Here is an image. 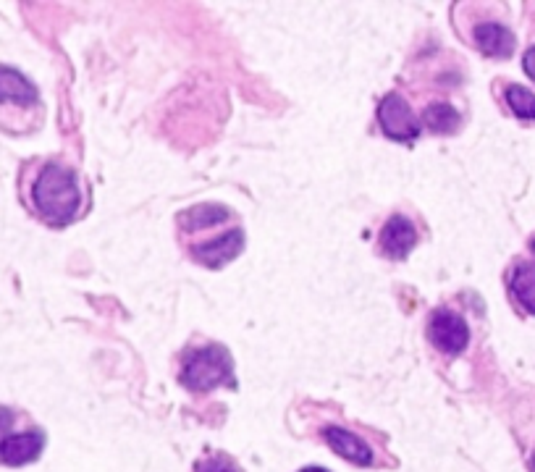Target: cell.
Wrapping results in <instances>:
<instances>
[{
	"label": "cell",
	"mask_w": 535,
	"mask_h": 472,
	"mask_svg": "<svg viewBox=\"0 0 535 472\" xmlns=\"http://www.w3.org/2000/svg\"><path fill=\"white\" fill-rule=\"evenodd\" d=\"M79 184L69 168L50 163L42 168L35 184V208L50 226H63L79 213Z\"/></svg>",
	"instance_id": "cell-1"
},
{
	"label": "cell",
	"mask_w": 535,
	"mask_h": 472,
	"mask_svg": "<svg viewBox=\"0 0 535 472\" xmlns=\"http://www.w3.org/2000/svg\"><path fill=\"white\" fill-rule=\"evenodd\" d=\"M234 370H231V357L223 347L197 349L184 362V383L192 391H210L223 383H231Z\"/></svg>",
	"instance_id": "cell-2"
},
{
	"label": "cell",
	"mask_w": 535,
	"mask_h": 472,
	"mask_svg": "<svg viewBox=\"0 0 535 472\" xmlns=\"http://www.w3.org/2000/svg\"><path fill=\"white\" fill-rule=\"evenodd\" d=\"M378 124L386 132V137L397 139V142H412L420 134V121L407 105V100L397 92H391L378 105Z\"/></svg>",
	"instance_id": "cell-3"
},
{
	"label": "cell",
	"mask_w": 535,
	"mask_h": 472,
	"mask_svg": "<svg viewBox=\"0 0 535 472\" xmlns=\"http://www.w3.org/2000/svg\"><path fill=\"white\" fill-rule=\"evenodd\" d=\"M428 334H431V341L441 352L459 354L467 347L470 328H467L462 315L452 313V310H436L431 318V326H428Z\"/></svg>",
	"instance_id": "cell-4"
},
{
	"label": "cell",
	"mask_w": 535,
	"mask_h": 472,
	"mask_svg": "<svg viewBox=\"0 0 535 472\" xmlns=\"http://www.w3.org/2000/svg\"><path fill=\"white\" fill-rule=\"evenodd\" d=\"M242 247H244L242 229H234L229 231V234L216 236V239L200 244V247H195L192 252H195V257L202 265H208V268H221V265H226L229 260H234V257L242 252Z\"/></svg>",
	"instance_id": "cell-5"
},
{
	"label": "cell",
	"mask_w": 535,
	"mask_h": 472,
	"mask_svg": "<svg viewBox=\"0 0 535 472\" xmlns=\"http://www.w3.org/2000/svg\"><path fill=\"white\" fill-rule=\"evenodd\" d=\"M42 444H45V441H42L40 433H16V436H6L0 441V462L11 467L27 465V462L40 457Z\"/></svg>",
	"instance_id": "cell-6"
},
{
	"label": "cell",
	"mask_w": 535,
	"mask_h": 472,
	"mask_svg": "<svg viewBox=\"0 0 535 472\" xmlns=\"http://www.w3.org/2000/svg\"><path fill=\"white\" fill-rule=\"evenodd\" d=\"M323 436H326V444L331 446L339 457L349 459V462H355V465L362 467L373 465V449H370L360 436H355V433L344 431V428H326Z\"/></svg>",
	"instance_id": "cell-7"
},
{
	"label": "cell",
	"mask_w": 535,
	"mask_h": 472,
	"mask_svg": "<svg viewBox=\"0 0 535 472\" xmlns=\"http://www.w3.org/2000/svg\"><path fill=\"white\" fill-rule=\"evenodd\" d=\"M417 244L415 223L404 216H394L381 234V250L389 257H404Z\"/></svg>",
	"instance_id": "cell-8"
},
{
	"label": "cell",
	"mask_w": 535,
	"mask_h": 472,
	"mask_svg": "<svg viewBox=\"0 0 535 472\" xmlns=\"http://www.w3.org/2000/svg\"><path fill=\"white\" fill-rule=\"evenodd\" d=\"M475 45H478L486 56L494 58H509L512 50H515V35L509 32L504 24H494V21H486L475 29Z\"/></svg>",
	"instance_id": "cell-9"
},
{
	"label": "cell",
	"mask_w": 535,
	"mask_h": 472,
	"mask_svg": "<svg viewBox=\"0 0 535 472\" xmlns=\"http://www.w3.org/2000/svg\"><path fill=\"white\" fill-rule=\"evenodd\" d=\"M0 103L37 105V90L14 69H0Z\"/></svg>",
	"instance_id": "cell-10"
},
{
	"label": "cell",
	"mask_w": 535,
	"mask_h": 472,
	"mask_svg": "<svg viewBox=\"0 0 535 472\" xmlns=\"http://www.w3.org/2000/svg\"><path fill=\"white\" fill-rule=\"evenodd\" d=\"M512 294L530 315H535V265L522 263L512 276Z\"/></svg>",
	"instance_id": "cell-11"
},
{
	"label": "cell",
	"mask_w": 535,
	"mask_h": 472,
	"mask_svg": "<svg viewBox=\"0 0 535 472\" xmlns=\"http://www.w3.org/2000/svg\"><path fill=\"white\" fill-rule=\"evenodd\" d=\"M423 121L436 134H452L459 129V113L449 103L428 105V111L423 113Z\"/></svg>",
	"instance_id": "cell-12"
},
{
	"label": "cell",
	"mask_w": 535,
	"mask_h": 472,
	"mask_svg": "<svg viewBox=\"0 0 535 472\" xmlns=\"http://www.w3.org/2000/svg\"><path fill=\"white\" fill-rule=\"evenodd\" d=\"M229 218V213H226V208H218V205H200V208H192L187 210L184 216H181V223H184V229H208V226H216V223L226 221Z\"/></svg>",
	"instance_id": "cell-13"
},
{
	"label": "cell",
	"mask_w": 535,
	"mask_h": 472,
	"mask_svg": "<svg viewBox=\"0 0 535 472\" xmlns=\"http://www.w3.org/2000/svg\"><path fill=\"white\" fill-rule=\"evenodd\" d=\"M507 103L509 108L520 118H535V95L520 84H512L507 90Z\"/></svg>",
	"instance_id": "cell-14"
},
{
	"label": "cell",
	"mask_w": 535,
	"mask_h": 472,
	"mask_svg": "<svg viewBox=\"0 0 535 472\" xmlns=\"http://www.w3.org/2000/svg\"><path fill=\"white\" fill-rule=\"evenodd\" d=\"M197 472H237V467L231 465L229 459H208L197 467Z\"/></svg>",
	"instance_id": "cell-15"
},
{
	"label": "cell",
	"mask_w": 535,
	"mask_h": 472,
	"mask_svg": "<svg viewBox=\"0 0 535 472\" xmlns=\"http://www.w3.org/2000/svg\"><path fill=\"white\" fill-rule=\"evenodd\" d=\"M522 66H525V74H528V77L535 82V48H530L528 53H525V58H522Z\"/></svg>",
	"instance_id": "cell-16"
},
{
	"label": "cell",
	"mask_w": 535,
	"mask_h": 472,
	"mask_svg": "<svg viewBox=\"0 0 535 472\" xmlns=\"http://www.w3.org/2000/svg\"><path fill=\"white\" fill-rule=\"evenodd\" d=\"M302 472H328V470H320V467H307V470H302Z\"/></svg>",
	"instance_id": "cell-17"
},
{
	"label": "cell",
	"mask_w": 535,
	"mask_h": 472,
	"mask_svg": "<svg viewBox=\"0 0 535 472\" xmlns=\"http://www.w3.org/2000/svg\"><path fill=\"white\" fill-rule=\"evenodd\" d=\"M533 255H535V239H533Z\"/></svg>",
	"instance_id": "cell-18"
},
{
	"label": "cell",
	"mask_w": 535,
	"mask_h": 472,
	"mask_svg": "<svg viewBox=\"0 0 535 472\" xmlns=\"http://www.w3.org/2000/svg\"><path fill=\"white\" fill-rule=\"evenodd\" d=\"M533 470H535V457H533Z\"/></svg>",
	"instance_id": "cell-19"
}]
</instances>
